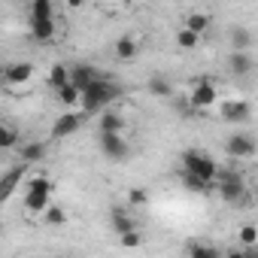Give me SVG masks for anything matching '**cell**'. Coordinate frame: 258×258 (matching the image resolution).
<instances>
[{
    "label": "cell",
    "mask_w": 258,
    "mask_h": 258,
    "mask_svg": "<svg viewBox=\"0 0 258 258\" xmlns=\"http://www.w3.org/2000/svg\"><path fill=\"white\" fill-rule=\"evenodd\" d=\"M121 91H118V85H112L109 79H97V82H91L82 94H79V103H82V112L85 115H91V112H97L100 106H106V103H112L115 97H118Z\"/></svg>",
    "instance_id": "1"
},
{
    "label": "cell",
    "mask_w": 258,
    "mask_h": 258,
    "mask_svg": "<svg viewBox=\"0 0 258 258\" xmlns=\"http://www.w3.org/2000/svg\"><path fill=\"white\" fill-rule=\"evenodd\" d=\"M182 167H185V173L198 176V179H201V182H207V185H213V179H216V170H219V164H216L210 155L198 152V149H188V152H182Z\"/></svg>",
    "instance_id": "2"
},
{
    "label": "cell",
    "mask_w": 258,
    "mask_h": 258,
    "mask_svg": "<svg viewBox=\"0 0 258 258\" xmlns=\"http://www.w3.org/2000/svg\"><path fill=\"white\" fill-rule=\"evenodd\" d=\"M49 201H52V182H49L46 176L31 179L28 195H25V210H28V213H46Z\"/></svg>",
    "instance_id": "3"
},
{
    "label": "cell",
    "mask_w": 258,
    "mask_h": 258,
    "mask_svg": "<svg viewBox=\"0 0 258 258\" xmlns=\"http://www.w3.org/2000/svg\"><path fill=\"white\" fill-rule=\"evenodd\" d=\"M213 182H219V198L228 201V204H234V201H240L246 195V182H243V176L237 170H216Z\"/></svg>",
    "instance_id": "4"
},
{
    "label": "cell",
    "mask_w": 258,
    "mask_h": 258,
    "mask_svg": "<svg viewBox=\"0 0 258 258\" xmlns=\"http://www.w3.org/2000/svg\"><path fill=\"white\" fill-rule=\"evenodd\" d=\"M185 100H188V106H191V109H198V112H207L210 106H216V100H219V88H216V82H210V79H201V82L191 88V94H188Z\"/></svg>",
    "instance_id": "5"
},
{
    "label": "cell",
    "mask_w": 258,
    "mask_h": 258,
    "mask_svg": "<svg viewBox=\"0 0 258 258\" xmlns=\"http://www.w3.org/2000/svg\"><path fill=\"white\" fill-rule=\"evenodd\" d=\"M100 152L109 158V161H124L131 155V146L121 134H100Z\"/></svg>",
    "instance_id": "6"
},
{
    "label": "cell",
    "mask_w": 258,
    "mask_h": 258,
    "mask_svg": "<svg viewBox=\"0 0 258 258\" xmlns=\"http://www.w3.org/2000/svg\"><path fill=\"white\" fill-rule=\"evenodd\" d=\"M22 179H25V164H19V167H13V170H7L4 176H0V207L10 204V198L16 195Z\"/></svg>",
    "instance_id": "7"
},
{
    "label": "cell",
    "mask_w": 258,
    "mask_h": 258,
    "mask_svg": "<svg viewBox=\"0 0 258 258\" xmlns=\"http://www.w3.org/2000/svg\"><path fill=\"white\" fill-rule=\"evenodd\" d=\"M97 79H100V70L91 67V64H76V67H70V85L79 88V94H82L91 82H97Z\"/></svg>",
    "instance_id": "8"
},
{
    "label": "cell",
    "mask_w": 258,
    "mask_h": 258,
    "mask_svg": "<svg viewBox=\"0 0 258 258\" xmlns=\"http://www.w3.org/2000/svg\"><path fill=\"white\" fill-rule=\"evenodd\" d=\"M79 127H82V115H79V112H64V115H58L55 124H52V137H55V140L70 137V134L79 131Z\"/></svg>",
    "instance_id": "9"
},
{
    "label": "cell",
    "mask_w": 258,
    "mask_h": 258,
    "mask_svg": "<svg viewBox=\"0 0 258 258\" xmlns=\"http://www.w3.org/2000/svg\"><path fill=\"white\" fill-rule=\"evenodd\" d=\"M228 155H234V158H255V140L249 137V134H234V137H228Z\"/></svg>",
    "instance_id": "10"
},
{
    "label": "cell",
    "mask_w": 258,
    "mask_h": 258,
    "mask_svg": "<svg viewBox=\"0 0 258 258\" xmlns=\"http://www.w3.org/2000/svg\"><path fill=\"white\" fill-rule=\"evenodd\" d=\"M31 76H34V64H31V61H19V64H10V67L4 70V79H7L10 85H25Z\"/></svg>",
    "instance_id": "11"
},
{
    "label": "cell",
    "mask_w": 258,
    "mask_h": 258,
    "mask_svg": "<svg viewBox=\"0 0 258 258\" xmlns=\"http://www.w3.org/2000/svg\"><path fill=\"white\" fill-rule=\"evenodd\" d=\"M252 115V106L246 100H225L222 103V118L225 121H246Z\"/></svg>",
    "instance_id": "12"
},
{
    "label": "cell",
    "mask_w": 258,
    "mask_h": 258,
    "mask_svg": "<svg viewBox=\"0 0 258 258\" xmlns=\"http://www.w3.org/2000/svg\"><path fill=\"white\" fill-rule=\"evenodd\" d=\"M112 49H115V58H118V61H134V58L140 55V43H137V37H131V34L118 37Z\"/></svg>",
    "instance_id": "13"
},
{
    "label": "cell",
    "mask_w": 258,
    "mask_h": 258,
    "mask_svg": "<svg viewBox=\"0 0 258 258\" xmlns=\"http://www.w3.org/2000/svg\"><path fill=\"white\" fill-rule=\"evenodd\" d=\"M31 34L40 43H49L55 37V19H31Z\"/></svg>",
    "instance_id": "14"
},
{
    "label": "cell",
    "mask_w": 258,
    "mask_h": 258,
    "mask_svg": "<svg viewBox=\"0 0 258 258\" xmlns=\"http://www.w3.org/2000/svg\"><path fill=\"white\" fill-rule=\"evenodd\" d=\"M228 64H231L234 76H249V73H252V67H255V61H252V55H249V52H231Z\"/></svg>",
    "instance_id": "15"
},
{
    "label": "cell",
    "mask_w": 258,
    "mask_h": 258,
    "mask_svg": "<svg viewBox=\"0 0 258 258\" xmlns=\"http://www.w3.org/2000/svg\"><path fill=\"white\" fill-rule=\"evenodd\" d=\"M252 31L246 28V25H234V31H231V43H234V52H249L252 49Z\"/></svg>",
    "instance_id": "16"
},
{
    "label": "cell",
    "mask_w": 258,
    "mask_h": 258,
    "mask_svg": "<svg viewBox=\"0 0 258 258\" xmlns=\"http://www.w3.org/2000/svg\"><path fill=\"white\" fill-rule=\"evenodd\" d=\"M109 225H112V231L121 237V234H127V231H137V225H134V219L127 216L124 210H112L109 213Z\"/></svg>",
    "instance_id": "17"
},
{
    "label": "cell",
    "mask_w": 258,
    "mask_h": 258,
    "mask_svg": "<svg viewBox=\"0 0 258 258\" xmlns=\"http://www.w3.org/2000/svg\"><path fill=\"white\" fill-rule=\"evenodd\" d=\"M185 31L195 34V37L207 34V31H210V16H207V13H191V16H185Z\"/></svg>",
    "instance_id": "18"
},
{
    "label": "cell",
    "mask_w": 258,
    "mask_h": 258,
    "mask_svg": "<svg viewBox=\"0 0 258 258\" xmlns=\"http://www.w3.org/2000/svg\"><path fill=\"white\" fill-rule=\"evenodd\" d=\"M19 152H22V161L25 164H37V161H43L46 158V146L43 143H25V146H19Z\"/></svg>",
    "instance_id": "19"
},
{
    "label": "cell",
    "mask_w": 258,
    "mask_h": 258,
    "mask_svg": "<svg viewBox=\"0 0 258 258\" xmlns=\"http://www.w3.org/2000/svg\"><path fill=\"white\" fill-rule=\"evenodd\" d=\"M124 131V118L118 112H106L100 118V134H121Z\"/></svg>",
    "instance_id": "20"
},
{
    "label": "cell",
    "mask_w": 258,
    "mask_h": 258,
    "mask_svg": "<svg viewBox=\"0 0 258 258\" xmlns=\"http://www.w3.org/2000/svg\"><path fill=\"white\" fill-rule=\"evenodd\" d=\"M70 82V67H64V64H52L49 67V85L58 91V88H64Z\"/></svg>",
    "instance_id": "21"
},
{
    "label": "cell",
    "mask_w": 258,
    "mask_h": 258,
    "mask_svg": "<svg viewBox=\"0 0 258 258\" xmlns=\"http://www.w3.org/2000/svg\"><path fill=\"white\" fill-rule=\"evenodd\" d=\"M149 91H152L155 97H173V85H170L164 76H158V73L149 79Z\"/></svg>",
    "instance_id": "22"
},
{
    "label": "cell",
    "mask_w": 258,
    "mask_h": 258,
    "mask_svg": "<svg viewBox=\"0 0 258 258\" xmlns=\"http://www.w3.org/2000/svg\"><path fill=\"white\" fill-rule=\"evenodd\" d=\"M31 19H55V7L49 0H34L31 4Z\"/></svg>",
    "instance_id": "23"
},
{
    "label": "cell",
    "mask_w": 258,
    "mask_h": 258,
    "mask_svg": "<svg viewBox=\"0 0 258 258\" xmlns=\"http://www.w3.org/2000/svg\"><path fill=\"white\" fill-rule=\"evenodd\" d=\"M16 143H19V131L10 127V124H0V149H10Z\"/></svg>",
    "instance_id": "24"
},
{
    "label": "cell",
    "mask_w": 258,
    "mask_h": 258,
    "mask_svg": "<svg viewBox=\"0 0 258 258\" xmlns=\"http://www.w3.org/2000/svg\"><path fill=\"white\" fill-rule=\"evenodd\" d=\"M182 185L188 188V191H195V195H207L213 185H207V182H201L198 176H191V173H182Z\"/></svg>",
    "instance_id": "25"
},
{
    "label": "cell",
    "mask_w": 258,
    "mask_h": 258,
    "mask_svg": "<svg viewBox=\"0 0 258 258\" xmlns=\"http://www.w3.org/2000/svg\"><path fill=\"white\" fill-rule=\"evenodd\" d=\"M46 225H52V228H61L64 222H67V213L61 210V207H46Z\"/></svg>",
    "instance_id": "26"
},
{
    "label": "cell",
    "mask_w": 258,
    "mask_h": 258,
    "mask_svg": "<svg viewBox=\"0 0 258 258\" xmlns=\"http://www.w3.org/2000/svg\"><path fill=\"white\" fill-rule=\"evenodd\" d=\"M188 258H219V252L207 243H191L188 246Z\"/></svg>",
    "instance_id": "27"
},
{
    "label": "cell",
    "mask_w": 258,
    "mask_h": 258,
    "mask_svg": "<svg viewBox=\"0 0 258 258\" xmlns=\"http://www.w3.org/2000/svg\"><path fill=\"white\" fill-rule=\"evenodd\" d=\"M58 100H61L64 106H73V103H79V88H73V85L67 82L64 88H58Z\"/></svg>",
    "instance_id": "28"
},
{
    "label": "cell",
    "mask_w": 258,
    "mask_h": 258,
    "mask_svg": "<svg viewBox=\"0 0 258 258\" xmlns=\"http://www.w3.org/2000/svg\"><path fill=\"white\" fill-rule=\"evenodd\" d=\"M240 243H243V249H246V246H258V231H255V225H243V228H240Z\"/></svg>",
    "instance_id": "29"
},
{
    "label": "cell",
    "mask_w": 258,
    "mask_h": 258,
    "mask_svg": "<svg viewBox=\"0 0 258 258\" xmlns=\"http://www.w3.org/2000/svg\"><path fill=\"white\" fill-rule=\"evenodd\" d=\"M118 243H121L124 249H137V246L143 243V234H140V231H127V234L118 237Z\"/></svg>",
    "instance_id": "30"
},
{
    "label": "cell",
    "mask_w": 258,
    "mask_h": 258,
    "mask_svg": "<svg viewBox=\"0 0 258 258\" xmlns=\"http://www.w3.org/2000/svg\"><path fill=\"white\" fill-rule=\"evenodd\" d=\"M176 43H179V49H198V43H201V37H195V34H188L185 28L176 34Z\"/></svg>",
    "instance_id": "31"
},
{
    "label": "cell",
    "mask_w": 258,
    "mask_h": 258,
    "mask_svg": "<svg viewBox=\"0 0 258 258\" xmlns=\"http://www.w3.org/2000/svg\"><path fill=\"white\" fill-rule=\"evenodd\" d=\"M146 201H149V191H146V188H131V191H127V204L143 207Z\"/></svg>",
    "instance_id": "32"
},
{
    "label": "cell",
    "mask_w": 258,
    "mask_h": 258,
    "mask_svg": "<svg viewBox=\"0 0 258 258\" xmlns=\"http://www.w3.org/2000/svg\"><path fill=\"white\" fill-rule=\"evenodd\" d=\"M240 255H243V258H258V249H255V246H246Z\"/></svg>",
    "instance_id": "33"
},
{
    "label": "cell",
    "mask_w": 258,
    "mask_h": 258,
    "mask_svg": "<svg viewBox=\"0 0 258 258\" xmlns=\"http://www.w3.org/2000/svg\"><path fill=\"white\" fill-rule=\"evenodd\" d=\"M228 258H243V255H240L237 249H231V252H228Z\"/></svg>",
    "instance_id": "34"
},
{
    "label": "cell",
    "mask_w": 258,
    "mask_h": 258,
    "mask_svg": "<svg viewBox=\"0 0 258 258\" xmlns=\"http://www.w3.org/2000/svg\"><path fill=\"white\" fill-rule=\"evenodd\" d=\"M4 70H7V64H0V79H4Z\"/></svg>",
    "instance_id": "35"
}]
</instances>
